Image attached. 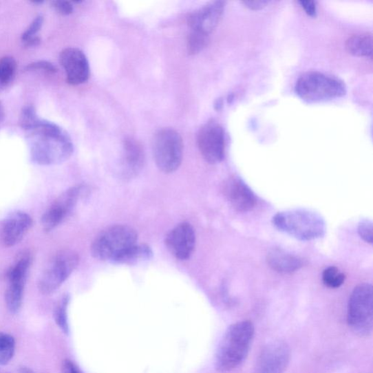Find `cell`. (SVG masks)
<instances>
[{
    "instance_id": "10",
    "label": "cell",
    "mask_w": 373,
    "mask_h": 373,
    "mask_svg": "<svg viewBox=\"0 0 373 373\" xmlns=\"http://www.w3.org/2000/svg\"><path fill=\"white\" fill-rule=\"evenodd\" d=\"M83 186H76L61 194L43 215L42 226L48 233L55 229L71 213L83 193Z\"/></svg>"
},
{
    "instance_id": "35",
    "label": "cell",
    "mask_w": 373,
    "mask_h": 373,
    "mask_svg": "<svg viewBox=\"0 0 373 373\" xmlns=\"http://www.w3.org/2000/svg\"><path fill=\"white\" fill-rule=\"evenodd\" d=\"M6 118V111L3 105L0 102V123L3 122Z\"/></svg>"
},
{
    "instance_id": "17",
    "label": "cell",
    "mask_w": 373,
    "mask_h": 373,
    "mask_svg": "<svg viewBox=\"0 0 373 373\" xmlns=\"http://www.w3.org/2000/svg\"><path fill=\"white\" fill-rule=\"evenodd\" d=\"M223 191L231 205L241 213L251 210L256 204L254 193L240 178H232L227 180Z\"/></svg>"
},
{
    "instance_id": "32",
    "label": "cell",
    "mask_w": 373,
    "mask_h": 373,
    "mask_svg": "<svg viewBox=\"0 0 373 373\" xmlns=\"http://www.w3.org/2000/svg\"><path fill=\"white\" fill-rule=\"evenodd\" d=\"M301 7L304 9L306 14L310 17H317V5L315 1H301Z\"/></svg>"
},
{
    "instance_id": "30",
    "label": "cell",
    "mask_w": 373,
    "mask_h": 373,
    "mask_svg": "<svg viewBox=\"0 0 373 373\" xmlns=\"http://www.w3.org/2000/svg\"><path fill=\"white\" fill-rule=\"evenodd\" d=\"M26 71H43L46 73L54 74L57 72V69L51 62L39 61L28 65Z\"/></svg>"
},
{
    "instance_id": "13",
    "label": "cell",
    "mask_w": 373,
    "mask_h": 373,
    "mask_svg": "<svg viewBox=\"0 0 373 373\" xmlns=\"http://www.w3.org/2000/svg\"><path fill=\"white\" fill-rule=\"evenodd\" d=\"M33 225L32 218L23 211L10 214L0 226V242L11 247L22 241Z\"/></svg>"
},
{
    "instance_id": "20",
    "label": "cell",
    "mask_w": 373,
    "mask_h": 373,
    "mask_svg": "<svg viewBox=\"0 0 373 373\" xmlns=\"http://www.w3.org/2000/svg\"><path fill=\"white\" fill-rule=\"evenodd\" d=\"M153 257L151 248L146 244H136L122 254L115 263L134 266L145 262Z\"/></svg>"
},
{
    "instance_id": "1",
    "label": "cell",
    "mask_w": 373,
    "mask_h": 373,
    "mask_svg": "<svg viewBox=\"0 0 373 373\" xmlns=\"http://www.w3.org/2000/svg\"><path fill=\"white\" fill-rule=\"evenodd\" d=\"M31 145V158L41 166H52L65 162L74 152L68 133L56 124L37 119L24 130Z\"/></svg>"
},
{
    "instance_id": "23",
    "label": "cell",
    "mask_w": 373,
    "mask_h": 373,
    "mask_svg": "<svg viewBox=\"0 0 373 373\" xmlns=\"http://www.w3.org/2000/svg\"><path fill=\"white\" fill-rule=\"evenodd\" d=\"M70 300V296L67 295L62 297L55 308L54 315L57 326L67 334L70 332L67 315Z\"/></svg>"
},
{
    "instance_id": "12",
    "label": "cell",
    "mask_w": 373,
    "mask_h": 373,
    "mask_svg": "<svg viewBox=\"0 0 373 373\" xmlns=\"http://www.w3.org/2000/svg\"><path fill=\"white\" fill-rule=\"evenodd\" d=\"M165 243L173 257L180 260L188 259L195 246L194 228L189 222L180 223L168 233Z\"/></svg>"
},
{
    "instance_id": "33",
    "label": "cell",
    "mask_w": 373,
    "mask_h": 373,
    "mask_svg": "<svg viewBox=\"0 0 373 373\" xmlns=\"http://www.w3.org/2000/svg\"><path fill=\"white\" fill-rule=\"evenodd\" d=\"M61 372L62 373H82L78 367L69 359L65 360L62 364Z\"/></svg>"
},
{
    "instance_id": "24",
    "label": "cell",
    "mask_w": 373,
    "mask_h": 373,
    "mask_svg": "<svg viewBox=\"0 0 373 373\" xmlns=\"http://www.w3.org/2000/svg\"><path fill=\"white\" fill-rule=\"evenodd\" d=\"M16 341L12 335L0 332V365H6L14 357Z\"/></svg>"
},
{
    "instance_id": "3",
    "label": "cell",
    "mask_w": 373,
    "mask_h": 373,
    "mask_svg": "<svg viewBox=\"0 0 373 373\" xmlns=\"http://www.w3.org/2000/svg\"><path fill=\"white\" fill-rule=\"evenodd\" d=\"M273 225L281 232L301 241H312L324 236L326 222L322 217L304 209L281 211L273 218Z\"/></svg>"
},
{
    "instance_id": "4",
    "label": "cell",
    "mask_w": 373,
    "mask_h": 373,
    "mask_svg": "<svg viewBox=\"0 0 373 373\" xmlns=\"http://www.w3.org/2000/svg\"><path fill=\"white\" fill-rule=\"evenodd\" d=\"M295 93L305 102L323 103L345 96L346 86L334 76L319 72H308L297 81Z\"/></svg>"
},
{
    "instance_id": "7",
    "label": "cell",
    "mask_w": 373,
    "mask_h": 373,
    "mask_svg": "<svg viewBox=\"0 0 373 373\" xmlns=\"http://www.w3.org/2000/svg\"><path fill=\"white\" fill-rule=\"evenodd\" d=\"M183 150V140L177 131L165 128L154 135L153 154L161 171L169 173L177 171L182 164Z\"/></svg>"
},
{
    "instance_id": "36",
    "label": "cell",
    "mask_w": 373,
    "mask_h": 373,
    "mask_svg": "<svg viewBox=\"0 0 373 373\" xmlns=\"http://www.w3.org/2000/svg\"><path fill=\"white\" fill-rule=\"evenodd\" d=\"M19 373H34L32 370L27 367H22L19 369Z\"/></svg>"
},
{
    "instance_id": "26",
    "label": "cell",
    "mask_w": 373,
    "mask_h": 373,
    "mask_svg": "<svg viewBox=\"0 0 373 373\" xmlns=\"http://www.w3.org/2000/svg\"><path fill=\"white\" fill-rule=\"evenodd\" d=\"M345 276L340 270L334 266L328 267L322 273V281L330 288H339L344 283Z\"/></svg>"
},
{
    "instance_id": "5",
    "label": "cell",
    "mask_w": 373,
    "mask_h": 373,
    "mask_svg": "<svg viewBox=\"0 0 373 373\" xmlns=\"http://www.w3.org/2000/svg\"><path fill=\"white\" fill-rule=\"evenodd\" d=\"M138 234L130 226L118 225L99 233L94 240L91 251L99 260L115 261L129 248L138 244Z\"/></svg>"
},
{
    "instance_id": "31",
    "label": "cell",
    "mask_w": 373,
    "mask_h": 373,
    "mask_svg": "<svg viewBox=\"0 0 373 373\" xmlns=\"http://www.w3.org/2000/svg\"><path fill=\"white\" fill-rule=\"evenodd\" d=\"M53 8L58 12V14L64 16H68L72 14L74 10L73 6L71 2L69 1H57L52 2Z\"/></svg>"
},
{
    "instance_id": "18",
    "label": "cell",
    "mask_w": 373,
    "mask_h": 373,
    "mask_svg": "<svg viewBox=\"0 0 373 373\" xmlns=\"http://www.w3.org/2000/svg\"><path fill=\"white\" fill-rule=\"evenodd\" d=\"M267 262L273 270L281 273H290L303 266L301 258L279 248L268 253Z\"/></svg>"
},
{
    "instance_id": "2",
    "label": "cell",
    "mask_w": 373,
    "mask_h": 373,
    "mask_svg": "<svg viewBox=\"0 0 373 373\" xmlns=\"http://www.w3.org/2000/svg\"><path fill=\"white\" fill-rule=\"evenodd\" d=\"M255 327L250 321L231 326L220 343L215 367L220 372H230L239 367L246 358L253 341Z\"/></svg>"
},
{
    "instance_id": "28",
    "label": "cell",
    "mask_w": 373,
    "mask_h": 373,
    "mask_svg": "<svg viewBox=\"0 0 373 373\" xmlns=\"http://www.w3.org/2000/svg\"><path fill=\"white\" fill-rule=\"evenodd\" d=\"M39 118L32 106L25 107L21 111L19 118L20 127L23 131L26 130Z\"/></svg>"
},
{
    "instance_id": "22",
    "label": "cell",
    "mask_w": 373,
    "mask_h": 373,
    "mask_svg": "<svg viewBox=\"0 0 373 373\" xmlns=\"http://www.w3.org/2000/svg\"><path fill=\"white\" fill-rule=\"evenodd\" d=\"M17 72V62L10 56L0 58V91L14 81Z\"/></svg>"
},
{
    "instance_id": "15",
    "label": "cell",
    "mask_w": 373,
    "mask_h": 373,
    "mask_svg": "<svg viewBox=\"0 0 373 373\" xmlns=\"http://www.w3.org/2000/svg\"><path fill=\"white\" fill-rule=\"evenodd\" d=\"M225 6V2L215 1L193 12L189 18V25L191 31L209 36L217 28Z\"/></svg>"
},
{
    "instance_id": "21",
    "label": "cell",
    "mask_w": 373,
    "mask_h": 373,
    "mask_svg": "<svg viewBox=\"0 0 373 373\" xmlns=\"http://www.w3.org/2000/svg\"><path fill=\"white\" fill-rule=\"evenodd\" d=\"M26 281H8V287L6 292V303L11 314H17L22 306L24 287Z\"/></svg>"
},
{
    "instance_id": "9",
    "label": "cell",
    "mask_w": 373,
    "mask_h": 373,
    "mask_svg": "<svg viewBox=\"0 0 373 373\" xmlns=\"http://www.w3.org/2000/svg\"><path fill=\"white\" fill-rule=\"evenodd\" d=\"M197 143L202 156L211 164L220 163L225 157V131L215 121L202 127L198 134Z\"/></svg>"
},
{
    "instance_id": "29",
    "label": "cell",
    "mask_w": 373,
    "mask_h": 373,
    "mask_svg": "<svg viewBox=\"0 0 373 373\" xmlns=\"http://www.w3.org/2000/svg\"><path fill=\"white\" fill-rule=\"evenodd\" d=\"M358 233L365 242L372 243V223L371 221L364 220L359 224Z\"/></svg>"
},
{
    "instance_id": "11",
    "label": "cell",
    "mask_w": 373,
    "mask_h": 373,
    "mask_svg": "<svg viewBox=\"0 0 373 373\" xmlns=\"http://www.w3.org/2000/svg\"><path fill=\"white\" fill-rule=\"evenodd\" d=\"M59 61L66 72L67 81L70 84L81 85L89 80V61L81 50L76 47L63 50L60 54Z\"/></svg>"
},
{
    "instance_id": "27",
    "label": "cell",
    "mask_w": 373,
    "mask_h": 373,
    "mask_svg": "<svg viewBox=\"0 0 373 373\" xmlns=\"http://www.w3.org/2000/svg\"><path fill=\"white\" fill-rule=\"evenodd\" d=\"M208 36L191 31L188 39V51L190 55L200 53L207 44Z\"/></svg>"
},
{
    "instance_id": "34",
    "label": "cell",
    "mask_w": 373,
    "mask_h": 373,
    "mask_svg": "<svg viewBox=\"0 0 373 373\" xmlns=\"http://www.w3.org/2000/svg\"><path fill=\"white\" fill-rule=\"evenodd\" d=\"M245 7L253 10L264 8L268 4V1H246L242 3Z\"/></svg>"
},
{
    "instance_id": "14",
    "label": "cell",
    "mask_w": 373,
    "mask_h": 373,
    "mask_svg": "<svg viewBox=\"0 0 373 373\" xmlns=\"http://www.w3.org/2000/svg\"><path fill=\"white\" fill-rule=\"evenodd\" d=\"M289 346L282 341L268 344L261 354L256 373H284L290 362Z\"/></svg>"
},
{
    "instance_id": "6",
    "label": "cell",
    "mask_w": 373,
    "mask_h": 373,
    "mask_svg": "<svg viewBox=\"0 0 373 373\" xmlns=\"http://www.w3.org/2000/svg\"><path fill=\"white\" fill-rule=\"evenodd\" d=\"M347 322L360 337H369L373 329L372 288L361 284L353 290L348 304Z\"/></svg>"
},
{
    "instance_id": "25",
    "label": "cell",
    "mask_w": 373,
    "mask_h": 373,
    "mask_svg": "<svg viewBox=\"0 0 373 373\" xmlns=\"http://www.w3.org/2000/svg\"><path fill=\"white\" fill-rule=\"evenodd\" d=\"M43 24V17H36L31 23L30 26L21 35V41L25 46L36 47L41 43V39L37 33L40 32Z\"/></svg>"
},
{
    "instance_id": "8",
    "label": "cell",
    "mask_w": 373,
    "mask_h": 373,
    "mask_svg": "<svg viewBox=\"0 0 373 373\" xmlns=\"http://www.w3.org/2000/svg\"><path fill=\"white\" fill-rule=\"evenodd\" d=\"M79 260L78 255L71 251L56 254L39 281L41 292L50 295L56 291L76 269Z\"/></svg>"
},
{
    "instance_id": "16",
    "label": "cell",
    "mask_w": 373,
    "mask_h": 373,
    "mask_svg": "<svg viewBox=\"0 0 373 373\" xmlns=\"http://www.w3.org/2000/svg\"><path fill=\"white\" fill-rule=\"evenodd\" d=\"M145 155L142 145L132 138L123 143L120 173L123 179H131L139 175L144 167Z\"/></svg>"
},
{
    "instance_id": "19",
    "label": "cell",
    "mask_w": 373,
    "mask_h": 373,
    "mask_svg": "<svg viewBox=\"0 0 373 373\" xmlns=\"http://www.w3.org/2000/svg\"><path fill=\"white\" fill-rule=\"evenodd\" d=\"M345 47L348 52L354 56L371 58L372 34L371 33L354 34L347 40Z\"/></svg>"
}]
</instances>
